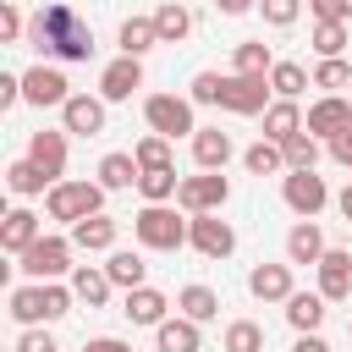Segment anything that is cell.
Wrapping results in <instances>:
<instances>
[{
	"label": "cell",
	"mask_w": 352,
	"mask_h": 352,
	"mask_svg": "<svg viewBox=\"0 0 352 352\" xmlns=\"http://www.w3.org/2000/svg\"><path fill=\"white\" fill-rule=\"evenodd\" d=\"M292 132H302V110H297V99H275V104L264 110V138L286 143Z\"/></svg>",
	"instance_id": "f546056e"
},
{
	"label": "cell",
	"mask_w": 352,
	"mask_h": 352,
	"mask_svg": "<svg viewBox=\"0 0 352 352\" xmlns=\"http://www.w3.org/2000/svg\"><path fill=\"white\" fill-rule=\"evenodd\" d=\"M176 187H182L176 165H160V170H143V176H138V192H143L148 204H170V198H176Z\"/></svg>",
	"instance_id": "1f68e13d"
},
{
	"label": "cell",
	"mask_w": 352,
	"mask_h": 352,
	"mask_svg": "<svg viewBox=\"0 0 352 352\" xmlns=\"http://www.w3.org/2000/svg\"><path fill=\"white\" fill-rule=\"evenodd\" d=\"M280 154H286V170H314L319 165V138L314 132H292L280 143Z\"/></svg>",
	"instance_id": "836d02e7"
},
{
	"label": "cell",
	"mask_w": 352,
	"mask_h": 352,
	"mask_svg": "<svg viewBox=\"0 0 352 352\" xmlns=\"http://www.w3.org/2000/svg\"><path fill=\"white\" fill-rule=\"evenodd\" d=\"M116 44H121V55H148L154 44H160V28H154V16H126L121 22V33H116Z\"/></svg>",
	"instance_id": "484cf974"
},
{
	"label": "cell",
	"mask_w": 352,
	"mask_h": 352,
	"mask_svg": "<svg viewBox=\"0 0 352 352\" xmlns=\"http://www.w3.org/2000/svg\"><path fill=\"white\" fill-rule=\"evenodd\" d=\"M270 77H242V72H231V77H220V72H198L192 77V104H220V110H231V116H264L270 110Z\"/></svg>",
	"instance_id": "7a4b0ae2"
},
{
	"label": "cell",
	"mask_w": 352,
	"mask_h": 352,
	"mask_svg": "<svg viewBox=\"0 0 352 352\" xmlns=\"http://www.w3.org/2000/svg\"><path fill=\"white\" fill-rule=\"evenodd\" d=\"M60 121H66V132H77V138H99V132H104V99L72 94V99L60 104Z\"/></svg>",
	"instance_id": "9a60e30c"
},
{
	"label": "cell",
	"mask_w": 352,
	"mask_h": 352,
	"mask_svg": "<svg viewBox=\"0 0 352 352\" xmlns=\"http://www.w3.org/2000/svg\"><path fill=\"white\" fill-rule=\"evenodd\" d=\"M270 88H275L280 99H297L302 88H314V77H308L297 60H275V66H270Z\"/></svg>",
	"instance_id": "d6a6232c"
},
{
	"label": "cell",
	"mask_w": 352,
	"mask_h": 352,
	"mask_svg": "<svg viewBox=\"0 0 352 352\" xmlns=\"http://www.w3.org/2000/svg\"><path fill=\"white\" fill-rule=\"evenodd\" d=\"M226 198H231V182H226L220 170L182 176V187H176V209H182V214H209V209H220Z\"/></svg>",
	"instance_id": "52a82bcc"
},
{
	"label": "cell",
	"mask_w": 352,
	"mask_h": 352,
	"mask_svg": "<svg viewBox=\"0 0 352 352\" xmlns=\"http://www.w3.org/2000/svg\"><path fill=\"white\" fill-rule=\"evenodd\" d=\"M16 270L33 275V280H55V275L77 270V264H72V242H66V236H38L28 253H16Z\"/></svg>",
	"instance_id": "ba28073f"
},
{
	"label": "cell",
	"mask_w": 352,
	"mask_h": 352,
	"mask_svg": "<svg viewBox=\"0 0 352 352\" xmlns=\"http://www.w3.org/2000/svg\"><path fill=\"white\" fill-rule=\"evenodd\" d=\"M231 154H236L231 132H220V126H198V132H192V160H198V170H226Z\"/></svg>",
	"instance_id": "2e32d148"
},
{
	"label": "cell",
	"mask_w": 352,
	"mask_h": 352,
	"mask_svg": "<svg viewBox=\"0 0 352 352\" xmlns=\"http://www.w3.org/2000/svg\"><path fill=\"white\" fill-rule=\"evenodd\" d=\"M346 82H352V66H346L341 55H330V60H319V66H314V88L336 94V88H346Z\"/></svg>",
	"instance_id": "ab89813d"
},
{
	"label": "cell",
	"mask_w": 352,
	"mask_h": 352,
	"mask_svg": "<svg viewBox=\"0 0 352 352\" xmlns=\"http://www.w3.org/2000/svg\"><path fill=\"white\" fill-rule=\"evenodd\" d=\"M138 176H143V165H138V154H104V160H99V187H104V192H121V187H138Z\"/></svg>",
	"instance_id": "4316f807"
},
{
	"label": "cell",
	"mask_w": 352,
	"mask_h": 352,
	"mask_svg": "<svg viewBox=\"0 0 352 352\" xmlns=\"http://www.w3.org/2000/svg\"><path fill=\"white\" fill-rule=\"evenodd\" d=\"M330 154H336V160H341V165H346V170H352V126H346V132H336V138H330Z\"/></svg>",
	"instance_id": "c3c4849f"
},
{
	"label": "cell",
	"mask_w": 352,
	"mask_h": 352,
	"mask_svg": "<svg viewBox=\"0 0 352 352\" xmlns=\"http://www.w3.org/2000/svg\"><path fill=\"white\" fill-rule=\"evenodd\" d=\"M248 292H253L258 302H286V297H292V264H258V270L248 275Z\"/></svg>",
	"instance_id": "7402d4cb"
},
{
	"label": "cell",
	"mask_w": 352,
	"mask_h": 352,
	"mask_svg": "<svg viewBox=\"0 0 352 352\" xmlns=\"http://www.w3.org/2000/svg\"><path fill=\"white\" fill-rule=\"evenodd\" d=\"M28 44H33L38 55H55V60H88V55H94V28H88L66 0H50V6L33 11Z\"/></svg>",
	"instance_id": "6da1fadb"
},
{
	"label": "cell",
	"mask_w": 352,
	"mask_h": 352,
	"mask_svg": "<svg viewBox=\"0 0 352 352\" xmlns=\"http://www.w3.org/2000/svg\"><path fill=\"white\" fill-rule=\"evenodd\" d=\"M154 28H160V44H182V38L192 33V11H187L182 0H165V6L154 11Z\"/></svg>",
	"instance_id": "f1b7e54d"
},
{
	"label": "cell",
	"mask_w": 352,
	"mask_h": 352,
	"mask_svg": "<svg viewBox=\"0 0 352 352\" xmlns=\"http://www.w3.org/2000/svg\"><path fill=\"white\" fill-rule=\"evenodd\" d=\"M38 236H44V220H38L33 209H11L6 226H0V248H6V253H28Z\"/></svg>",
	"instance_id": "d6986e66"
},
{
	"label": "cell",
	"mask_w": 352,
	"mask_h": 352,
	"mask_svg": "<svg viewBox=\"0 0 352 352\" xmlns=\"http://www.w3.org/2000/svg\"><path fill=\"white\" fill-rule=\"evenodd\" d=\"M187 226H192V220H182L170 204H143V209L132 214V236H138L143 248H154V253L187 248Z\"/></svg>",
	"instance_id": "277c9868"
},
{
	"label": "cell",
	"mask_w": 352,
	"mask_h": 352,
	"mask_svg": "<svg viewBox=\"0 0 352 352\" xmlns=\"http://www.w3.org/2000/svg\"><path fill=\"white\" fill-rule=\"evenodd\" d=\"M352 126V99H341V94H324V99H314L308 104V116H302V132H314V138H336V132H346Z\"/></svg>",
	"instance_id": "7c38bea8"
},
{
	"label": "cell",
	"mask_w": 352,
	"mask_h": 352,
	"mask_svg": "<svg viewBox=\"0 0 352 352\" xmlns=\"http://www.w3.org/2000/svg\"><path fill=\"white\" fill-rule=\"evenodd\" d=\"M143 121H148V132H160V138H170V143L198 132L192 99H182V94H148V99H143Z\"/></svg>",
	"instance_id": "8992f818"
},
{
	"label": "cell",
	"mask_w": 352,
	"mask_h": 352,
	"mask_svg": "<svg viewBox=\"0 0 352 352\" xmlns=\"http://www.w3.org/2000/svg\"><path fill=\"white\" fill-rule=\"evenodd\" d=\"M121 314H126L132 324H148V330H154V324H165V319H170V297H165V292H154V286H132Z\"/></svg>",
	"instance_id": "ac0fdd59"
},
{
	"label": "cell",
	"mask_w": 352,
	"mask_h": 352,
	"mask_svg": "<svg viewBox=\"0 0 352 352\" xmlns=\"http://www.w3.org/2000/svg\"><path fill=\"white\" fill-rule=\"evenodd\" d=\"M346 336H352V324H346Z\"/></svg>",
	"instance_id": "f5cc1de1"
},
{
	"label": "cell",
	"mask_w": 352,
	"mask_h": 352,
	"mask_svg": "<svg viewBox=\"0 0 352 352\" xmlns=\"http://www.w3.org/2000/svg\"><path fill=\"white\" fill-rule=\"evenodd\" d=\"M280 198H286L292 214L314 220V214L330 204V187H324V176H314V170H286V176H280Z\"/></svg>",
	"instance_id": "9c48e42d"
},
{
	"label": "cell",
	"mask_w": 352,
	"mask_h": 352,
	"mask_svg": "<svg viewBox=\"0 0 352 352\" xmlns=\"http://www.w3.org/2000/svg\"><path fill=\"white\" fill-rule=\"evenodd\" d=\"M6 187H11L16 198H33V192H44V187H55V182H50L33 160H11V165H6Z\"/></svg>",
	"instance_id": "4dcf8cb0"
},
{
	"label": "cell",
	"mask_w": 352,
	"mask_h": 352,
	"mask_svg": "<svg viewBox=\"0 0 352 352\" xmlns=\"http://www.w3.org/2000/svg\"><path fill=\"white\" fill-rule=\"evenodd\" d=\"M258 11H264L270 28H292L302 16V0H258Z\"/></svg>",
	"instance_id": "b9f144b4"
},
{
	"label": "cell",
	"mask_w": 352,
	"mask_h": 352,
	"mask_svg": "<svg viewBox=\"0 0 352 352\" xmlns=\"http://www.w3.org/2000/svg\"><path fill=\"white\" fill-rule=\"evenodd\" d=\"M82 352H132V341H121V336H94V341H82Z\"/></svg>",
	"instance_id": "7dc6e473"
},
{
	"label": "cell",
	"mask_w": 352,
	"mask_h": 352,
	"mask_svg": "<svg viewBox=\"0 0 352 352\" xmlns=\"http://www.w3.org/2000/svg\"><path fill=\"white\" fill-rule=\"evenodd\" d=\"M132 154H138V165H143V170H160V165H170V138L148 132V138H143V143H138Z\"/></svg>",
	"instance_id": "60d3db41"
},
{
	"label": "cell",
	"mask_w": 352,
	"mask_h": 352,
	"mask_svg": "<svg viewBox=\"0 0 352 352\" xmlns=\"http://www.w3.org/2000/svg\"><path fill=\"white\" fill-rule=\"evenodd\" d=\"M104 275L116 280V286H148V264H143V253H132V248H110V264H104Z\"/></svg>",
	"instance_id": "83f0119b"
},
{
	"label": "cell",
	"mask_w": 352,
	"mask_h": 352,
	"mask_svg": "<svg viewBox=\"0 0 352 352\" xmlns=\"http://www.w3.org/2000/svg\"><path fill=\"white\" fill-rule=\"evenodd\" d=\"M72 248H82V253H110V248H116V220H110V214L77 220V226H72Z\"/></svg>",
	"instance_id": "603a6c76"
},
{
	"label": "cell",
	"mask_w": 352,
	"mask_h": 352,
	"mask_svg": "<svg viewBox=\"0 0 352 352\" xmlns=\"http://www.w3.org/2000/svg\"><path fill=\"white\" fill-rule=\"evenodd\" d=\"M110 286H116V280L104 275V264H99V270H94V264H77V270H72V292H77V302H88V308H104V302H110Z\"/></svg>",
	"instance_id": "cb8c5ba5"
},
{
	"label": "cell",
	"mask_w": 352,
	"mask_h": 352,
	"mask_svg": "<svg viewBox=\"0 0 352 352\" xmlns=\"http://www.w3.org/2000/svg\"><path fill=\"white\" fill-rule=\"evenodd\" d=\"M44 209H50V220L77 226V220H88V214H104V187H99V182H55V187L44 192Z\"/></svg>",
	"instance_id": "5b68a950"
},
{
	"label": "cell",
	"mask_w": 352,
	"mask_h": 352,
	"mask_svg": "<svg viewBox=\"0 0 352 352\" xmlns=\"http://www.w3.org/2000/svg\"><path fill=\"white\" fill-rule=\"evenodd\" d=\"M292 352H330V341H324V336H319V330H302V336H297V346H292Z\"/></svg>",
	"instance_id": "681fc988"
},
{
	"label": "cell",
	"mask_w": 352,
	"mask_h": 352,
	"mask_svg": "<svg viewBox=\"0 0 352 352\" xmlns=\"http://www.w3.org/2000/svg\"><path fill=\"white\" fill-rule=\"evenodd\" d=\"M314 270H319V292H324V302L352 297V253H346V248H324V258H319Z\"/></svg>",
	"instance_id": "5bb4252c"
},
{
	"label": "cell",
	"mask_w": 352,
	"mask_h": 352,
	"mask_svg": "<svg viewBox=\"0 0 352 352\" xmlns=\"http://www.w3.org/2000/svg\"><path fill=\"white\" fill-rule=\"evenodd\" d=\"M72 302H77L72 286L33 280V286H16V292H11V319H16V324H55V319L72 314Z\"/></svg>",
	"instance_id": "3957f363"
},
{
	"label": "cell",
	"mask_w": 352,
	"mask_h": 352,
	"mask_svg": "<svg viewBox=\"0 0 352 352\" xmlns=\"http://www.w3.org/2000/svg\"><path fill=\"white\" fill-rule=\"evenodd\" d=\"M198 346H204V336H198V319L176 314V319L154 324V352H198Z\"/></svg>",
	"instance_id": "44dd1931"
},
{
	"label": "cell",
	"mask_w": 352,
	"mask_h": 352,
	"mask_svg": "<svg viewBox=\"0 0 352 352\" xmlns=\"http://www.w3.org/2000/svg\"><path fill=\"white\" fill-rule=\"evenodd\" d=\"M28 160H33L50 182H60V176H66V132H33V138H28Z\"/></svg>",
	"instance_id": "e0dca14e"
},
{
	"label": "cell",
	"mask_w": 352,
	"mask_h": 352,
	"mask_svg": "<svg viewBox=\"0 0 352 352\" xmlns=\"http://www.w3.org/2000/svg\"><path fill=\"white\" fill-rule=\"evenodd\" d=\"M258 0H214V11H226V16H242V11H253Z\"/></svg>",
	"instance_id": "f907efd6"
},
{
	"label": "cell",
	"mask_w": 352,
	"mask_h": 352,
	"mask_svg": "<svg viewBox=\"0 0 352 352\" xmlns=\"http://www.w3.org/2000/svg\"><path fill=\"white\" fill-rule=\"evenodd\" d=\"M192 226H187V242L204 253V258H231L236 253V231H231V220H220V209H209V214H187Z\"/></svg>",
	"instance_id": "30bf717a"
},
{
	"label": "cell",
	"mask_w": 352,
	"mask_h": 352,
	"mask_svg": "<svg viewBox=\"0 0 352 352\" xmlns=\"http://www.w3.org/2000/svg\"><path fill=\"white\" fill-rule=\"evenodd\" d=\"M314 50H319V60L341 55L346 50V22H314Z\"/></svg>",
	"instance_id": "f35d334b"
},
{
	"label": "cell",
	"mask_w": 352,
	"mask_h": 352,
	"mask_svg": "<svg viewBox=\"0 0 352 352\" xmlns=\"http://www.w3.org/2000/svg\"><path fill=\"white\" fill-rule=\"evenodd\" d=\"M324 231L314 226V220H297L292 231H286V264H319L324 258Z\"/></svg>",
	"instance_id": "ffe728a7"
},
{
	"label": "cell",
	"mask_w": 352,
	"mask_h": 352,
	"mask_svg": "<svg viewBox=\"0 0 352 352\" xmlns=\"http://www.w3.org/2000/svg\"><path fill=\"white\" fill-rule=\"evenodd\" d=\"M242 165H248L253 176H275V170H286V154H280V143H275V138H258V143L242 154Z\"/></svg>",
	"instance_id": "e575fe53"
},
{
	"label": "cell",
	"mask_w": 352,
	"mask_h": 352,
	"mask_svg": "<svg viewBox=\"0 0 352 352\" xmlns=\"http://www.w3.org/2000/svg\"><path fill=\"white\" fill-rule=\"evenodd\" d=\"M16 352H60V346H55V336H50V330H33V324H28V330H22V341H16Z\"/></svg>",
	"instance_id": "f6af8a7d"
},
{
	"label": "cell",
	"mask_w": 352,
	"mask_h": 352,
	"mask_svg": "<svg viewBox=\"0 0 352 352\" xmlns=\"http://www.w3.org/2000/svg\"><path fill=\"white\" fill-rule=\"evenodd\" d=\"M226 352H264V330L253 319H231L226 324Z\"/></svg>",
	"instance_id": "74e56055"
},
{
	"label": "cell",
	"mask_w": 352,
	"mask_h": 352,
	"mask_svg": "<svg viewBox=\"0 0 352 352\" xmlns=\"http://www.w3.org/2000/svg\"><path fill=\"white\" fill-rule=\"evenodd\" d=\"M143 88V60L138 55H121V60H110L104 72H99V99L104 104H121V99H132Z\"/></svg>",
	"instance_id": "4fadbf2b"
},
{
	"label": "cell",
	"mask_w": 352,
	"mask_h": 352,
	"mask_svg": "<svg viewBox=\"0 0 352 352\" xmlns=\"http://www.w3.org/2000/svg\"><path fill=\"white\" fill-rule=\"evenodd\" d=\"M308 11H314L319 22H352V11H346V0H308Z\"/></svg>",
	"instance_id": "ee69618b"
},
{
	"label": "cell",
	"mask_w": 352,
	"mask_h": 352,
	"mask_svg": "<svg viewBox=\"0 0 352 352\" xmlns=\"http://www.w3.org/2000/svg\"><path fill=\"white\" fill-rule=\"evenodd\" d=\"M176 308H182L187 319H198V324H209V319L220 314V297H214L209 286H182V297H176Z\"/></svg>",
	"instance_id": "d590c367"
},
{
	"label": "cell",
	"mask_w": 352,
	"mask_h": 352,
	"mask_svg": "<svg viewBox=\"0 0 352 352\" xmlns=\"http://www.w3.org/2000/svg\"><path fill=\"white\" fill-rule=\"evenodd\" d=\"M336 204H341V214H346V220H352V182H346V192H341V198H336Z\"/></svg>",
	"instance_id": "816d5d0a"
},
{
	"label": "cell",
	"mask_w": 352,
	"mask_h": 352,
	"mask_svg": "<svg viewBox=\"0 0 352 352\" xmlns=\"http://www.w3.org/2000/svg\"><path fill=\"white\" fill-rule=\"evenodd\" d=\"M270 44L264 38H248V44H236V72L242 77H270Z\"/></svg>",
	"instance_id": "8d00e7d4"
},
{
	"label": "cell",
	"mask_w": 352,
	"mask_h": 352,
	"mask_svg": "<svg viewBox=\"0 0 352 352\" xmlns=\"http://www.w3.org/2000/svg\"><path fill=\"white\" fill-rule=\"evenodd\" d=\"M22 99L38 104V110H44V104H66V99H72V82H66L60 66H44V60H38V66L22 72Z\"/></svg>",
	"instance_id": "8fae6325"
},
{
	"label": "cell",
	"mask_w": 352,
	"mask_h": 352,
	"mask_svg": "<svg viewBox=\"0 0 352 352\" xmlns=\"http://www.w3.org/2000/svg\"><path fill=\"white\" fill-rule=\"evenodd\" d=\"M286 324L302 336V330H319L324 324V292H292L286 297Z\"/></svg>",
	"instance_id": "d4e9b609"
},
{
	"label": "cell",
	"mask_w": 352,
	"mask_h": 352,
	"mask_svg": "<svg viewBox=\"0 0 352 352\" xmlns=\"http://www.w3.org/2000/svg\"><path fill=\"white\" fill-rule=\"evenodd\" d=\"M22 33H28L22 11H16V6H0V38H6V44H22Z\"/></svg>",
	"instance_id": "7bdbcfd3"
},
{
	"label": "cell",
	"mask_w": 352,
	"mask_h": 352,
	"mask_svg": "<svg viewBox=\"0 0 352 352\" xmlns=\"http://www.w3.org/2000/svg\"><path fill=\"white\" fill-rule=\"evenodd\" d=\"M16 99H22V77L16 72H0V110H11Z\"/></svg>",
	"instance_id": "bcb514c9"
}]
</instances>
